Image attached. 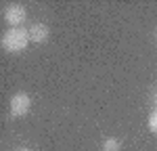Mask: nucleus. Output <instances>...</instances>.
I'll return each mask as SVG.
<instances>
[{
  "label": "nucleus",
  "instance_id": "7ed1b4c3",
  "mask_svg": "<svg viewBox=\"0 0 157 151\" xmlns=\"http://www.w3.org/2000/svg\"><path fill=\"white\" fill-rule=\"evenodd\" d=\"M9 109H11L13 118H21V115H25V113L32 109V97L25 95V92L13 95L11 101H9Z\"/></svg>",
  "mask_w": 157,
  "mask_h": 151
},
{
  "label": "nucleus",
  "instance_id": "20e7f679",
  "mask_svg": "<svg viewBox=\"0 0 157 151\" xmlns=\"http://www.w3.org/2000/svg\"><path fill=\"white\" fill-rule=\"evenodd\" d=\"M50 36V29L46 23H42V21H38V23L29 25V40L34 42V44H44Z\"/></svg>",
  "mask_w": 157,
  "mask_h": 151
},
{
  "label": "nucleus",
  "instance_id": "0eeeda50",
  "mask_svg": "<svg viewBox=\"0 0 157 151\" xmlns=\"http://www.w3.org/2000/svg\"><path fill=\"white\" fill-rule=\"evenodd\" d=\"M153 103H155V107H157V90L153 92Z\"/></svg>",
  "mask_w": 157,
  "mask_h": 151
},
{
  "label": "nucleus",
  "instance_id": "6e6552de",
  "mask_svg": "<svg viewBox=\"0 0 157 151\" xmlns=\"http://www.w3.org/2000/svg\"><path fill=\"white\" fill-rule=\"evenodd\" d=\"M17 151H32V149H27V147H21V149H17Z\"/></svg>",
  "mask_w": 157,
  "mask_h": 151
},
{
  "label": "nucleus",
  "instance_id": "f03ea898",
  "mask_svg": "<svg viewBox=\"0 0 157 151\" xmlns=\"http://www.w3.org/2000/svg\"><path fill=\"white\" fill-rule=\"evenodd\" d=\"M2 19L4 23L11 25V27H21L27 19V9L19 2H11L4 6V13H2Z\"/></svg>",
  "mask_w": 157,
  "mask_h": 151
},
{
  "label": "nucleus",
  "instance_id": "f257e3e1",
  "mask_svg": "<svg viewBox=\"0 0 157 151\" xmlns=\"http://www.w3.org/2000/svg\"><path fill=\"white\" fill-rule=\"evenodd\" d=\"M29 44H32L29 29H25V27H9L2 34V48L6 52H21Z\"/></svg>",
  "mask_w": 157,
  "mask_h": 151
},
{
  "label": "nucleus",
  "instance_id": "39448f33",
  "mask_svg": "<svg viewBox=\"0 0 157 151\" xmlns=\"http://www.w3.org/2000/svg\"><path fill=\"white\" fill-rule=\"evenodd\" d=\"M121 149V143H120V138H115V137H109L103 141V151H120Z\"/></svg>",
  "mask_w": 157,
  "mask_h": 151
},
{
  "label": "nucleus",
  "instance_id": "423d86ee",
  "mask_svg": "<svg viewBox=\"0 0 157 151\" xmlns=\"http://www.w3.org/2000/svg\"><path fill=\"white\" fill-rule=\"evenodd\" d=\"M149 130H151L153 134H157V107L149 113Z\"/></svg>",
  "mask_w": 157,
  "mask_h": 151
}]
</instances>
